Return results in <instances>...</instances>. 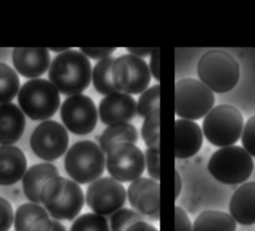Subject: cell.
I'll return each instance as SVG.
<instances>
[{
  "mask_svg": "<svg viewBox=\"0 0 255 231\" xmlns=\"http://www.w3.org/2000/svg\"><path fill=\"white\" fill-rule=\"evenodd\" d=\"M160 105V86L159 84L147 88L138 98L136 104V114L140 117H145L152 111L159 109Z\"/></svg>",
  "mask_w": 255,
  "mask_h": 231,
  "instance_id": "obj_29",
  "label": "cell"
},
{
  "mask_svg": "<svg viewBox=\"0 0 255 231\" xmlns=\"http://www.w3.org/2000/svg\"><path fill=\"white\" fill-rule=\"evenodd\" d=\"M98 113L102 122L107 125L128 122L136 115V102L131 95L116 92L101 100Z\"/></svg>",
  "mask_w": 255,
  "mask_h": 231,
  "instance_id": "obj_15",
  "label": "cell"
},
{
  "mask_svg": "<svg viewBox=\"0 0 255 231\" xmlns=\"http://www.w3.org/2000/svg\"><path fill=\"white\" fill-rule=\"evenodd\" d=\"M20 88L16 72L8 65L0 63V105L11 102Z\"/></svg>",
  "mask_w": 255,
  "mask_h": 231,
  "instance_id": "obj_26",
  "label": "cell"
},
{
  "mask_svg": "<svg viewBox=\"0 0 255 231\" xmlns=\"http://www.w3.org/2000/svg\"><path fill=\"white\" fill-rule=\"evenodd\" d=\"M61 118L65 126L78 135L92 132L98 121V111L93 100L86 95L68 97L61 107Z\"/></svg>",
  "mask_w": 255,
  "mask_h": 231,
  "instance_id": "obj_13",
  "label": "cell"
},
{
  "mask_svg": "<svg viewBox=\"0 0 255 231\" xmlns=\"http://www.w3.org/2000/svg\"><path fill=\"white\" fill-rule=\"evenodd\" d=\"M141 137L146 147L160 145V110L149 113L143 119L140 129Z\"/></svg>",
  "mask_w": 255,
  "mask_h": 231,
  "instance_id": "obj_27",
  "label": "cell"
},
{
  "mask_svg": "<svg viewBox=\"0 0 255 231\" xmlns=\"http://www.w3.org/2000/svg\"><path fill=\"white\" fill-rule=\"evenodd\" d=\"M48 76L60 93L66 96L79 95L91 83L92 66L82 52L70 49L55 57Z\"/></svg>",
  "mask_w": 255,
  "mask_h": 231,
  "instance_id": "obj_1",
  "label": "cell"
},
{
  "mask_svg": "<svg viewBox=\"0 0 255 231\" xmlns=\"http://www.w3.org/2000/svg\"><path fill=\"white\" fill-rule=\"evenodd\" d=\"M201 127L193 120L178 118L174 122V156L185 159L195 155L202 146Z\"/></svg>",
  "mask_w": 255,
  "mask_h": 231,
  "instance_id": "obj_16",
  "label": "cell"
},
{
  "mask_svg": "<svg viewBox=\"0 0 255 231\" xmlns=\"http://www.w3.org/2000/svg\"><path fill=\"white\" fill-rule=\"evenodd\" d=\"M174 178H175V188H174V198L176 199L181 190V179L177 170L174 171Z\"/></svg>",
  "mask_w": 255,
  "mask_h": 231,
  "instance_id": "obj_39",
  "label": "cell"
},
{
  "mask_svg": "<svg viewBox=\"0 0 255 231\" xmlns=\"http://www.w3.org/2000/svg\"><path fill=\"white\" fill-rule=\"evenodd\" d=\"M23 112L14 104L0 105V143L11 145L20 139L25 129Z\"/></svg>",
  "mask_w": 255,
  "mask_h": 231,
  "instance_id": "obj_21",
  "label": "cell"
},
{
  "mask_svg": "<svg viewBox=\"0 0 255 231\" xmlns=\"http://www.w3.org/2000/svg\"><path fill=\"white\" fill-rule=\"evenodd\" d=\"M69 135L66 128L55 120H45L38 124L30 137L33 152L46 161L56 160L67 150Z\"/></svg>",
  "mask_w": 255,
  "mask_h": 231,
  "instance_id": "obj_12",
  "label": "cell"
},
{
  "mask_svg": "<svg viewBox=\"0 0 255 231\" xmlns=\"http://www.w3.org/2000/svg\"><path fill=\"white\" fill-rule=\"evenodd\" d=\"M18 104L31 119H48L59 109V91L48 80L32 79L20 88Z\"/></svg>",
  "mask_w": 255,
  "mask_h": 231,
  "instance_id": "obj_7",
  "label": "cell"
},
{
  "mask_svg": "<svg viewBox=\"0 0 255 231\" xmlns=\"http://www.w3.org/2000/svg\"><path fill=\"white\" fill-rule=\"evenodd\" d=\"M158 181L149 177H139L128 185L127 196L130 206L151 221L160 218V196Z\"/></svg>",
  "mask_w": 255,
  "mask_h": 231,
  "instance_id": "obj_14",
  "label": "cell"
},
{
  "mask_svg": "<svg viewBox=\"0 0 255 231\" xmlns=\"http://www.w3.org/2000/svg\"><path fill=\"white\" fill-rule=\"evenodd\" d=\"M50 50L51 51H53V52H61V53H63V52H66V51H68V50H70V48H50Z\"/></svg>",
  "mask_w": 255,
  "mask_h": 231,
  "instance_id": "obj_41",
  "label": "cell"
},
{
  "mask_svg": "<svg viewBox=\"0 0 255 231\" xmlns=\"http://www.w3.org/2000/svg\"><path fill=\"white\" fill-rule=\"evenodd\" d=\"M64 166L77 183H92L101 177L106 168V156L99 144L92 140L74 143L66 153Z\"/></svg>",
  "mask_w": 255,
  "mask_h": 231,
  "instance_id": "obj_4",
  "label": "cell"
},
{
  "mask_svg": "<svg viewBox=\"0 0 255 231\" xmlns=\"http://www.w3.org/2000/svg\"><path fill=\"white\" fill-rule=\"evenodd\" d=\"M174 231H192V224L188 215L179 206L174 207Z\"/></svg>",
  "mask_w": 255,
  "mask_h": 231,
  "instance_id": "obj_34",
  "label": "cell"
},
{
  "mask_svg": "<svg viewBox=\"0 0 255 231\" xmlns=\"http://www.w3.org/2000/svg\"><path fill=\"white\" fill-rule=\"evenodd\" d=\"M236 222L232 216L223 211L205 210L192 224V231H235Z\"/></svg>",
  "mask_w": 255,
  "mask_h": 231,
  "instance_id": "obj_24",
  "label": "cell"
},
{
  "mask_svg": "<svg viewBox=\"0 0 255 231\" xmlns=\"http://www.w3.org/2000/svg\"><path fill=\"white\" fill-rule=\"evenodd\" d=\"M41 202L54 219L70 221L82 211L85 197L77 182L59 175L44 185Z\"/></svg>",
  "mask_w": 255,
  "mask_h": 231,
  "instance_id": "obj_2",
  "label": "cell"
},
{
  "mask_svg": "<svg viewBox=\"0 0 255 231\" xmlns=\"http://www.w3.org/2000/svg\"><path fill=\"white\" fill-rule=\"evenodd\" d=\"M251 155L238 145H230L217 149L209 158V173L219 182L229 185L243 183L253 171Z\"/></svg>",
  "mask_w": 255,
  "mask_h": 231,
  "instance_id": "obj_6",
  "label": "cell"
},
{
  "mask_svg": "<svg viewBox=\"0 0 255 231\" xmlns=\"http://www.w3.org/2000/svg\"><path fill=\"white\" fill-rule=\"evenodd\" d=\"M202 130L208 142L215 146L233 145L242 134L243 116L233 106L218 105L204 116Z\"/></svg>",
  "mask_w": 255,
  "mask_h": 231,
  "instance_id": "obj_5",
  "label": "cell"
},
{
  "mask_svg": "<svg viewBox=\"0 0 255 231\" xmlns=\"http://www.w3.org/2000/svg\"><path fill=\"white\" fill-rule=\"evenodd\" d=\"M51 219L41 205L28 202L21 204L14 214L15 231H50Z\"/></svg>",
  "mask_w": 255,
  "mask_h": 231,
  "instance_id": "obj_20",
  "label": "cell"
},
{
  "mask_svg": "<svg viewBox=\"0 0 255 231\" xmlns=\"http://www.w3.org/2000/svg\"><path fill=\"white\" fill-rule=\"evenodd\" d=\"M138 140V132L136 127L129 122H120L108 125L102 132L99 143L104 152L121 142H129L135 144Z\"/></svg>",
  "mask_w": 255,
  "mask_h": 231,
  "instance_id": "obj_23",
  "label": "cell"
},
{
  "mask_svg": "<svg viewBox=\"0 0 255 231\" xmlns=\"http://www.w3.org/2000/svg\"><path fill=\"white\" fill-rule=\"evenodd\" d=\"M27 168L24 152L14 145L0 146V185H12L23 178Z\"/></svg>",
  "mask_w": 255,
  "mask_h": 231,
  "instance_id": "obj_19",
  "label": "cell"
},
{
  "mask_svg": "<svg viewBox=\"0 0 255 231\" xmlns=\"http://www.w3.org/2000/svg\"><path fill=\"white\" fill-rule=\"evenodd\" d=\"M127 199L125 186L113 177H100L87 188L86 201L94 213L107 216L123 208Z\"/></svg>",
  "mask_w": 255,
  "mask_h": 231,
  "instance_id": "obj_11",
  "label": "cell"
},
{
  "mask_svg": "<svg viewBox=\"0 0 255 231\" xmlns=\"http://www.w3.org/2000/svg\"><path fill=\"white\" fill-rule=\"evenodd\" d=\"M50 231H67V230H66V227L62 223H60L59 221H57L55 219V220L51 221Z\"/></svg>",
  "mask_w": 255,
  "mask_h": 231,
  "instance_id": "obj_40",
  "label": "cell"
},
{
  "mask_svg": "<svg viewBox=\"0 0 255 231\" xmlns=\"http://www.w3.org/2000/svg\"><path fill=\"white\" fill-rule=\"evenodd\" d=\"M113 81L119 92L137 95L143 93L150 84V72L147 63L131 54L118 57L113 65Z\"/></svg>",
  "mask_w": 255,
  "mask_h": 231,
  "instance_id": "obj_10",
  "label": "cell"
},
{
  "mask_svg": "<svg viewBox=\"0 0 255 231\" xmlns=\"http://www.w3.org/2000/svg\"><path fill=\"white\" fill-rule=\"evenodd\" d=\"M114 57H107L100 60L92 71L93 85L98 93L104 96L119 92L114 85L113 81V65L115 62Z\"/></svg>",
  "mask_w": 255,
  "mask_h": 231,
  "instance_id": "obj_25",
  "label": "cell"
},
{
  "mask_svg": "<svg viewBox=\"0 0 255 231\" xmlns=\"http://www.w3.org/2000/svg\"><path fill=\"white\" fill-rule=\"evenodd\" d=\"M12 60L20 75L32 79L42 76L48 70L50 53L46 48H15Z\"/></svg>",
  "mask_w": 255,
  "mask_h": 231,
  "instance_id": "obj_17",
  "label": "cell"
},
{
  "mask_svg": "<svg viewBox=\"0 0 255 231\" xmlns=\"http://www.w3.org/2000/svg\"><path fill=\"white\" fill-rule=\"evenodd\" d=\"M153 48H130V47H128L127 48V51L133 55V56H136V57H139V58H142V57H147L148 55L151 54Z\"/></svg>",
  "mask_w": 255,
  "mask_h": 231,
  "instance_id": "obj_38",
  "label": "cell"
},
{
  "mask_svg": "<svg viewBox=\"0 0 255 231\" xmlns=\"http://www.w3.org/2000/svg\"><path fill=\"white\" fill-rule=\"evenodd\" d=\"M229 212L241 225L255 224V181L243 183L235 190L230 199Z\"/></svg>",
  "mask_w": 255,
  "mask_h": 231,
  "instance_id": "obj_18",
  "label": "cell"
},
{
  "mask_svg": "<svg viewBox=\"0 0 255 231\" xmlns=\"http://www.w3.org/2000/svg\"><path fill=\"white\" fill-rule=\"evenodd\" d=\"M117 48L110 47V48H80V52H82L87 58L90 57L92 59H104L107 57H110Z\"/></svg>",
  "mask_w": 255,
  "mask_h": 231,
  "instance_id": "obj_35",
  "label": "cell"
},
{
  "mask_svg": "<svg viewBox=\"0 0 255 231\" xmlns=\"http://www.w3.org/2000/svg\"><path fill=\"white\" fill-rule=\"evenodd\" d=\"M144 158L148 175H150V178L158 181L160 179V145L146 147Z\"/></svg>",
  "mask_w": 255,
  "mask_h": 231,
  "instance_id": "obj_31",
  "label": "cell"
},
{
  "mask_svg": "<svg viewBox=\"0 0 255 231\" xmlns=\"http://www.w3.org/2000/svg\"><path fill=\"white\" fill-rule=\"evenodd\" d=\"M126 231H158V229L145 220H141L131 224Z\"/></svg>",
  "mask_w": 255,
  "mask_h": 231,
  "instance_id": "obj_37",
  "label": "cell"
},
{
  "mask_svg": "<svg viewBox=\"0 0 255 231\" xmlns=\"http://www.w3.org/2000/svg\"><path fill=\"white\" fill-rule=\"evenodd\" d=\"M141 220L144 218L134 210L121 208L111 215L110 231H126L131 224Z\"/></svg>",
  "mask_w": 255,
  "mask_h": 231,
  "instance_id": "obj_30",
  "label": "cell"
},
{
  "mask_svg": "<svg viewBox=\"0 0 255 231\" xmlns=\"http://www.w3.org/2000/svg\"><path fill=\"white\" fill-rule=\"evenodd\" d=\"M241 141L243 148L251 156L255 157V115L250 116L243 126Z\"/></svg>",
  "mask_w": 255,
  "mask_h": 231,
  "instance_id": "obj_32",
  "label": "cell"
},
{
  "mask_svg": "<svg viewBox=\"0 0 255 231\" xmlns=\"http://www.w3.org/2000/svg\"><path fill=\"white\" fill-rule=\"evenodd\" d=\"M197 75L211 92L223 94L237 85L240 69L234 57L224 50L214 49L204 53L197 64Z\"/></svg>",
  "mask_w": 255,
  "mask_h": 231,
  "instance_id": "obj_3",
  "label": "cell"
},
{
  "mask_svg": "<svg viewBox=\"0 0 255 231\" xmlns=\"http://www.w3.org/2000/svg\"><path fill=\"white\" fill-rule=\"evenodd\" d=\"M106 167L111 177L119 182H131L145 169L144 153L133 143L115 144L107 152Z\"/></svg>",
  "mask_w": 255,
  "mask_h": 231,
  "instance_id": "obj_9",
  "label": "cell"
},
{
  "mask_svg": "<svg viewBox=\"0 0 255 231\" xmlns=\"http://www.w3.org/2000/svg\"><path fill=\"white\" fill-rule=\"evenodd\" d=\"M14 221L12 205L8 200L0 197V231H8Z\"/></svg>",
  "mask_w": 255,
  "mask_h": 231,
  "instance_id": "obj_33",
  "label": "cell"
},
{
  "mask_svg": "<svg viewBox=\"0 0 255 231\" xmlns=\"http://www.w3.org/2000/svg\"><path fill=\"white\" fill-rule=\"evenodd\" d=\"M150 59H149V64H148V68H149V72L150 75L157 81H160V68H159V64H160V49L159 48H153L151 54L149 55Z\"/></svg>",
  "mask_w": 255,
  "mask_h": 231,
  "instance_id": "obj_36",
  "label": "cell"
},
{
  "mask_svg": "<svg viewBox=\"0 0 255 231\" xmlns=\"http://www.w3.org/2000/svg\"><path fill=\"white\" fill-rule=\"evenodd\" d=\"M55 176H59V170L54 164L43 162L32 165L23 176L25 196L31 202H41V192L44 185Z\"/></svg>",
  "mask_w": 255,
  "mask_h": 231,
  "instance_id": "obj_22",
  "label": "cell"
},
{
  "mask_svg": "<svg viewBox=\"0 0 255 231\" xmlns=\"http://www.w3.org/2000/svg\"><path fill=\"white\" fill-rule=\"evenodd\" d=\"M70 231H110V225L105 216L85 213L74 221Z\"/></svg>",
  "mask_w": 255,
  "mask_h": 231,
  "instance_id": "obj_28",
  "label": "cell"
},
{
  "mask_svg": "<svg viewBox=\"0 0 255 231\" xmlns=\"http://www.w3.org/2000/svg\"><path fill=\"white\" fill-rule=\"evenodd\" d=\"M214 102L213 92L198 80L185 78L175 84L174 110L180 118L200 119L213 108Z\"/></svg>",
  "mask_w": 255,
  "mask_h": 231,
  "instance_id": "obj_8",
  "label": "cell"
}]
</instances>
